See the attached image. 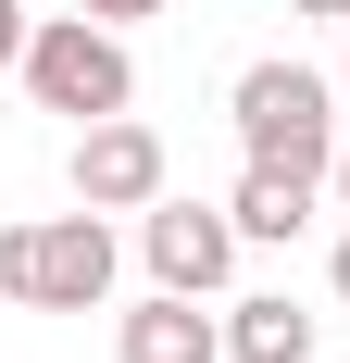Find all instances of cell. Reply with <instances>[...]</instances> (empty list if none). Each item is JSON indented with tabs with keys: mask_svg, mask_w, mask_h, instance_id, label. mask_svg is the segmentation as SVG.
<instances>
[{
	"mask_svg": "<svg viewBox=\"0 0 350 363\" xmlns=\"http://www.w3.org/2000/svg\"><path fill=\"white\" fill-rule=\"evenodd\" d=\"M225 113H238V150H250V163H288V176H325V163H338V113H350V101L325 88L313 63H250Z\"/></svg>",
	"mask_w": 350,
	"mask_h": 363,
	"instance_id": "1",
	"label": "cell"
},
{
	"mask_svg": "<svg viewBox=\"0 0 350 363\" xmlns=\"http://www.w3.org/2000/svg\"><path fill=\"white\" fill-rule=\"evenodd\" d=\"M26 88H38V113L101 125V113L138 101V63H125V38H113L101 13H50V26L26 38Z\"/></svg>",
	"mask_w": 350,
	"mask_h": 363,
	"instance_id": "2",
	"label": "cell"
},
{
	"mask_svg": "<svg viewBox=\"0 0 350 363\" xmlns=\"http://www.w3.org/2000/svg\"><path fill=\"white\" fill-rule=\"evenodd\" d=\"M138 251H150L163 289L213 301V289H225V263H238V213H225V201H150V213H138Z\"/></svg>",
	"mask_w": 350,
	"mask_h": 363,
	"instance_id": "3",
	"label": "cell"
},
{
	"mask_svg": "<svg viewBox=\"0 0 350 363\" xmlns=\"http://www.w3.org/2000/svg\"><path fill=\"white\" fill-rule=\"evenodd\" d=\"M75 201H101V213H150L163 201V138H150L138 113L75 125Z\"/></svg>",
	"mask_w": 350,
	"mask_h": 363,
	"instance_id": "4",
	"label": "cell"
},
{
	"mask_svg": "<svg viewBox=\"0 0 350 363\" xmlns=\"http://www.w3.org/2000/svg\"><path fill=\"white\" fill-rule=\"evenodd\" d=\"M88 301H113V225H101V201H75V213L38 225V289H26V313H88Z\"/></svg>",
	"mask_w": 350,
	"mask_h": 363,
	"instance_id": "5",
	"label": "cell"
},
{
	"mask_svg": "<svg viewBox=\"0 0 350 363\" xmlns=\"http://www.w3.org/2000/svg\"><path fill=\"white\" fill-rule=\"evenodd\" d=\"M125 363H225V326L188 313V289H163V301L125 313Z\"/></svg>",
	"mask_w": 350,
	"mask_h": 363,
	"instance_id": "6",
	"label": "cell"
},
{
	"mask_svg": "<svg viewBox=\"0 0 350 363\" xmlns=\"http://www.w3.org/2000/svg\"><path fill=\"white\" fill-rule=\"evenodd\" d=\"M313 188H325V176H288V163H250L225 213H238V238H300V225H313Z\"/></svg>",
	"mask_w": 350,
	"mask_h": 363,
	"instance_id": "7",
	"label": "cell"
},
{
	"mask_svg": "<svg viewBox=\"0 0 350 363\" xmlns=\"http://www.w3.org/2000/svg\"><path fill=\"white\" fill-rule=\"evenodd\" d=\"M225 351L238 363H313V313H300V301H238V313H225Z\"/></svg>",
	"mask_w": 350,
	"mask_h": 363,
	"instance_id": "8",
	"label": "cell"
},
{
	"mask_svg": "<svg viewBox=\"0 0 350 363\" xmlns=\"http://www.w3.org/2000/svg\"><path fill=\"white\" fill-rule=\"evenodd\" d=\"M38 289V225H0V301Z\"/></svg>",
	"mask_w": 350,
	"mask_h": 363,
	"instance_id": "9",
	"label": "cell"
},
{
	"mask_svg": "<svg viewBox=\"0 0 350 363\" xmlns=\"http://www.w3.org/2000/svg\"><path fill=\"white\" fill-rule=\"evenodd\" d=\"M26 38H38V26H26V0H0V75H26Z\"/></svg>",
	"mask_w": 350,
	"mask_h": 363,
	"instance_id": "10",
	"label": "cell"
},
{
	"mask_svg": "<svg viewBox=\"0 0 350 363\" xmlns=\"http://www.w3.org/2000/svg\"><path fill=\"white\" fill-rule=\"evenodd\" d=\"M75 13H101V26H138V13H175V0H75Z\"/></svg>",
	"mask_w": 350,
	"mask_h": 363,
	"instance_id": "11",
	"label": "cell"
},
{
	"mask_svg": "<svg viewBox=\"0 0 350 363\" xmlns=\"http://www.w3.org/2000/svg\"><path fill=\"white\" fill-rule=\"evenodd\" d=\"M288 13H313V26H350V0H288Z\"/></svg>",
	"mask_w": 350,
	"mask_h": 363,
	"instance_id": "12",
	"label": "cell"
},
{
	"mask_svg": "<svg viewBox=\"0 0 350 363\" xmlns=\"http://www.w3.org/2000/svg\"><path fill=\"white\" fill-rule=\"evenodd\" d=\"M325 188H338V201H350V138H338V163H325Z\"/></svg>",
	"mask_w": 350,
	"mask_h": 363,
	"instance_id": "13",
	"label": "cell"
},
{
	"mask_svg": "<svg viewBox=\"0 0 350 363\" xmlns=\"http://www.w3.org/2000/svg\"><path fill=\"white\" fill-rule=\"evenodd\" d=\"M325 276H338V301H350V238H338V263H325Z\"/></svg>",
	"mask_w": 350,
	"mask_h": 363,
	"instance_id": "14",
	"label": "cell"
},
{
	"mask_svg": "<svg viewBox=\"0 0 350 363\" xmlns=\"http://www.w3.org/2000/svg\"><path fill=\"white\" fill-rule=\"evenodd\" d=\"M338 101H350V75H338Z\"/></svg>",
	"mask_w": 350,
	"mask_h": 363,
	"instance_id": "15",
	"label": "cell"
}]
</instances>
